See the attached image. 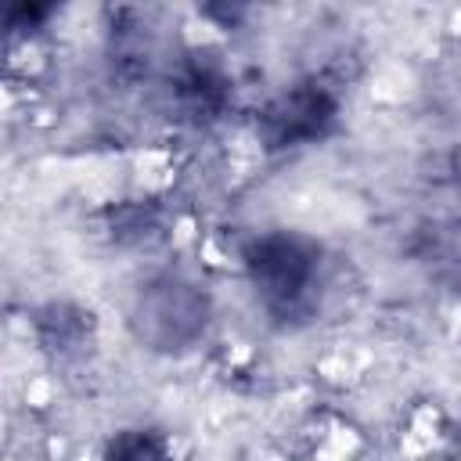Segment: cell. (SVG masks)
I'll return each instance as SVG.
<instances>
[{
	"instance_id": "6da1fadb",
	"label": "cell",
	"mask_w": 461,
	"mask_h": 461,
	"mask_svg": "<svg viewBox=\"0 0 461 461\" xmlns=\"http://www.w3.org/2000/svg\"><path fill=\"white\" fill-rule=\"evenodd\" d=\"M245 277L270 317H299L317 303L321 292V245L288 234L267 230L252 238L241 252Z\"/></svg>"
},
{
	"instance_id": "7a4b0ae2",
	"label": "cell",
	"mask_w": 461,
	"mask_h": 461,
	"mask_svg": "<svg viewBox=\"0 0 461 461\" xmlns=\"http://www.w3.org/2000/svg\"><path fill=\"white\" fill-rule=\"evenodd\" d=\"M133 328L140 342L155 349H187L209 321V303L198 285L184 277H155L137 292L133 303Z\"/></svg>"
},
{
	"instance_id": "3957f363",
	"label": "cell",
	"mask_w": 461,
	"mask_h": 461,
	"mask_svg": "<svg viewBox=\"0 0 461 461\" xmlns=\"http://www.w3.org/2000/svg\"><path fill=\"white\" fill-rule=\"evenodd\" d=\"M331 119H335V97L324 86H313V83L281 94L259 115L263 137H267L270 148H295V144L317 140V137H324Z\"/></svg>"
}]
</instances>
